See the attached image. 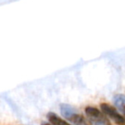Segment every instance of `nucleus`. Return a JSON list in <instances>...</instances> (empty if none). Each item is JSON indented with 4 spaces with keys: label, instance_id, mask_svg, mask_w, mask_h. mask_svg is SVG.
<instances>
[{
    "label": "nucleus",
    "instance_id": "1",
    "mask_svg": "<svg viewBox=\"0 0 125 125\" xmlns=\"http://www.w3.org/2000/svg\"><path fill=\"white\" fill-rule=\"evenodd\" d=\"M85 113L89 121L94 125H111L110 121L107 119L105 114L100 112L98 109L94 107H86Z\"/></svg>",
    "mask_w": 125,
    "mask_h": 125
},
{
    "label": "nucleus",
    "instance_id": "2",
    "mask_svg": "<svg viewBox=\"0 0 125 125\" xmlns=\"http://www.w3.org/2000/svg\"><path fill=\"white\" fill-rule=\"evenodd\" d=\"M100 108L103 113L105 115L108 116L111 119L113 120V122L117 125H125V118L122 115L117 112L114 107L112 105H108V104H101L100 105Z\"/></svg>",
    "mask_w": 125,
    "mask_h": 125
},
{
    "label": "nucleus",
    "instance_id": "3",
    "mask_svg": "<svg viewBox=\"0 0 125 125\" xmlns=\"http://www.w3.org/2000/svg\"><path fill=\"white\" fill-rule=\"evenodd\" d=\"M113 101L119 111L125 116V96L123 94H117L114 96Z\"/></svg>",
    "mask_w": 125,
    "mask_h": 125
},
{
    "label": "nucleus",
    "instance_id": "4",
    "mask_svg": "<svg viewBox=\"0 0 125 125\" xmlns=\"http://www.w3.org/2000/svg\"><path fill=\"white\" fill-rule=\"evenodd\" d=\"M47 117H48V119L53 125H71L65 120L61 119V117H59L56 114L53 113V112L49 113Z\"/></svg>",
    "mask_w": 125,
    "mask_h": 125
},
{
    "label": "nucleus",
    "instance_id": "5",
    "mask_svg": "<svg viewBox=\"0 0 125 125\" xmlns=\"http://www.w3.org/2000/svg\"><path fill=\"white\" fill-rule=\"evenodd\" d=\"M69 120L75 125H89L88 124L87 121H86V119L84 118L83 116L79 115V114H77V113L73 114L69 118Z\"/></svg>",
    "mask_w": 125,
    "mask_h": 125
},
{
    "label": "nucleus",
    "instance_id": "6",
    "mask_svg": "<svg viewBox=\"0 0 125 125\" xmlns=\"http://www.w3.org/2000/svg\"><path fill=\"white\" fill-rule=\"evenodd\" d=\"M61 113H62V115L64 116L65 117H66L67 119H69L70 117L73 115V114L76 113L74 109H73L72 106H70V105H61Z\"/></svg>",
    "mask_w": 125,
    "mask_h": 125
},
{
    "label": "nucleus",
    "instance_id": "7",
    "mask_svg": "<svg viewBox=\"0 0 125 125\" xmlns=\"http://www.w3.org/2000/svg\"><path fill=\"white\" fill-rule=\"evenodd\" d=\"M43 125H52V124H43Z\"/></svg>",
    "mask_w": 125,
    "mask_h": 125
}]
</instances>
